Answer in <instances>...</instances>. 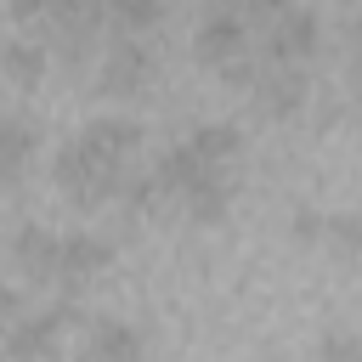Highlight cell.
<instances>
[{
  "instance_id": "cell-1",
  "label": "cell",
  "mask_w": 362,
  "mask_h": 362,
  "mask_svg": "<svg viewBox=\"0 0 362 362\" xmlns=\"http://www.w3.org/2000/svg\"><path fill=\"white\" fill-rule=\"evenodd\" d=\"M51 181H57V192H62L74 209H102V204L119 192L124 170L107 164V158H96V153L74 136L68 147H57V158H51Z\"/></svg>"
},
{
  "instance_id": "cell-2",
  "label": "cell",
  "mask_w": 362,
  "mask_h": 362,
  "mask_svg": "<svg viewBox=\"0 0 362 362\" xmlns=\"http://www.w3.org/2000/svg\"><path fill=\"white\" fill-rule=\"evenodd\" d=\"M96 85H102V96H141L153 85V45H141V40H107Z\"/></svg>"
},
{
  "instance_id": "cell-3",
  "label": "cell",
  "mask_w": 362,
  "mask_h": 362,
  "mask_svg": "<svg viewBox=\"0 0 362 362\" xmlns=\"http://www.w3.org/2000/svg\"><path fill=\"white\" fill-rule=\"evenodd\" d=\"M305 90H311V79H305V68H294V62H260L255 79H249V96H255V107H260L266 119L300 113V107H305Z\"/></svg>"
},
{
  "instance_id": "cell-4",
  "label": "cell",
  "mask_w": 362,
  "mask_h": 362,
  "mask_svg": "<svg viewBox=\"0 0 362 362\" xmlns=\"http://www.w3.org/2000/svg\"><path fill=\"white\" fill-rule=\"evenodd\" d=\"M192 51L221 74V68H232V62L255 57V34L243 28V17H238V11H209V17L198 23V34H192Z\"/></svg>"
},
{
  "instance_id": "cell-5",
  "label": "cell",
  "mask_w": 362,
  "mask_h": 362,
  "mask_svg": "<svg viewBox=\"0 0 362 362\" xmlns=\"http://www.w3.org/2000/svg\"><path fill=\"white\" fill-rule=\"evenodd\" d=\"M68 317H74L68 305H62V311H45V317H17V322L6 328V356H11V362H45V356L57 351Z\"/></svg>"
},
{
  "instance_id": "cell-6",
  "label": "cell",
  "mask_w": 362,
  "mask_h": 362,
  "mask_svg": "<svg viewBox=\"0 0 362 362\" xmlns=\"http://www.w3.org/2000/svg\"><path fill=\"white\" fill-rule=\"evenodd\" d=\"M113 260L107 238H90V232H68L62 238V255H57V283L62 288H85L90 277H102Z\"/></svg>"
},
{
  "instance_id": "cell-7",
  "label": "cell",
  "mask_w": 362,
  "mask_h": 362,
  "mask_svg": "<svg viewBox=\"0 0 362 362\" xmlns=\"http://www.w3.org/2000/svg\"><path fill=\"white\" fill-rule=\"evenodd\" d=\"M57 255H62V238L45 232V226H17L11 238V266L28 277V283H57Z\"/></svg>"
},
{
  "instance_id": "cell-8",
  "label": "cell",
  "mask_w": 362,
  "mask_h": 362,
  "mask_svg": "<svg viewBox=\"0 0 362 362\" xmlns=\"http://www.w3.org/2000/svg\"><path fill=\"white\" fill-rule=\"evenodd\" d=\"M147 356V339L141 328L119 322V317H96L90 334H85V362H141Z\"/></svg>"
},
{
  "instance_id": "cell-9",
  "label": "cell",
  "mask_w": 362,
  "mask_h": 362,
  "mask_svg": "<svg viewBox=\"0 0 362 362\" xmlns=\"http://www.w3.org/2000/svg\"><path fill=\"white\" fill-rule=\"evenodd\" d=\"M79 141H85L96 158L130 170V158H136V147H141V130H136V119H90V124L79 130Z\"/></svg>"
},
{
  "instance_id": "cell-10",
  "label": "cell",
  "mask_w": 362,
  "mask_h": 362,
  "mask_svg": "<svg viewBox=\"0 0 362 362\" xmlns=\"http://www.w3.org/2000/svg\"><path fill=\"white\" fill-rule=\"evenodd\" d=\"M34 164V130L11 113H0V187H17Z\"/></svg>"
},
{
  "instance_id": "cell-11",
  "label": "cell",
  "mask_w": 362,
  "mask_h": 362,
  "mask_svg": "<svg viewBox=\"0 0 362 362\" xmlns=\"http://www.w3.org/2000/svg\"><path fill=\"white\" fill-rule=\"evenodd\" d=\"M187 153H192L198 164H209V170H232V158L243 153V136H238L232 124H198V130L187 136Z\"/></svg>"
},
{
  "instance_id": "cell-12",
  "label": "cell",
  "mask_w": 362,
  "mask_h": 362,
  "mask_svg": "<svg viewBox=\"0 0 362 362\" xmlns=\"http://www.w3.org/2000/svg\"><path fill=\"white\" fill-rule=\"evenodd\" d=\"M45 45L40 40H11V45H0V74L17 85V90H34L40 79H45Z\"/></svg>"
},
{
  "instance_id": "cell-13",
  "label": "cell",
  "mask_w": 362,
  "mask_h": 362,
  "mask_svg": "<svg viewBox=\"0 0 362 362\" xmlns=\"http://www.w3.org/2000/svg\"><path fill=\"white\" fill-rule=\"evenodd\" d=\"M322 238L351 260V255H356V215H334V221H322Z\"/></svg>"
},
{
  "instance_id": "cell-14",
  "label": "cell",
  "mask_w": 362,
  "mask_h": 362,
  "mask_svg": "<svg viewBox=\"0 0 362 362\" xmlns=\"http://www.w3.org/2000/svg\"><path fill=\"white\" fill-rule=\"evenodd\" d=\"M322 362H356V339L351 334H328L322 339Z\"/></svg>"
},
{
  "instance_id": "cell-15",
  "label": "cell",
  "mask_w": 362,
  "mask_h": 362,
  "mask_svg": "<svg viewBox=\"0 0 362 362\" xmlns=\"http://www.w3.org/2000/svg\"><path fill=\"white\" fill-rule=\"evenodd\" d=\"M17 317H23V300H17V288H6V283H0V334H6Z\"/></svg>"
},
{
  "instance_id": "cell-16",
  "label": "cell",
  "mask_w": 362,
  "mask_h": 362,
  "mask_svg": "<svg viewBox=\"0 0 362 362\" xmlns=\"http://www.w3.org/2000/svg\"><path fill=\"white\" fill-rule=\"evenodd\" d=\"M294 238H300V243H311V238H322V215H311V209H300V215H294Z\"/></svg>"
}]
</instances>
